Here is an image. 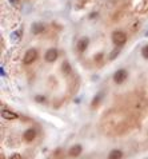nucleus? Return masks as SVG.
<instances>
[{
	"instance_id": "1",
	"label": "nucleus",
	"mask_w": 148,
	"mask_h": 159,
	"mask_svg": "<svg viewBox=\"0 0 148 159\" xmlns=\"http://www.w3.org/2000/svg\"><path fill=\"white\" fill-rule=\"evenodd\" d=\"M112 42L118 47L124 46L125 42H127V35H125L124 32H122V31H115V32L112 33Z\"/></svg>"
},
{
	"instance_id": "2",
	"label": "nucleus",
	"mask_w": 148,
	"mask_h": 159,
	"mask_svg": "<svg viewBox=\"0 0 148 159\" xmlns=\"http://www.w3.org/2000/svg\"><path fill=\"white\" fill-rule=\"evenodd\" d=\"M36 58H38V51H36L35 48H31L26 52V55H24V63L26 64L33 63V62L36 60Z\"/></svg>"
},
{
	"instance_id": "3",
	"label": "nucleus",
	"mask_w": 148,
	"mask_h": 159,
	"mask_svg": "<svg viewBox=\"0 0 148 159\" xmlns=\"http://www.w3.org/2000/svg\"><path fill=\"white\" fill-rule=\"evenodd\" d=\"M127 79V71L123 70V68H120V70H118L115 74H113V80H115V83H123L124 80Z\"/></svg>"
},
{
	"instance_id": "4",
	"label": "nucleus",
	"mask_w": 148,
	"mask_h": 159,
	"mask_svg": "<svg viewBox=\"0 0 148 159\" xmlns=\"http://www.w3.org/2000/svg\"><path fill=\"white\" fill-rule=\"evenodd\" d=\"M57 56H59V54H57V49L49 48L48 51L45 52V60H47L48 63H52V62H55L57 59Z\"/></svg>"
},
{
	"instance_id": "5",
	"label": "nucleus",
	"mask_w": 148,
	"mask_h": 159,
	"mask_svg": "<svg viewBox=\"0 0 148 159\" xmlns=\"http://www.w3.org/2000/svg\"><path fill=\"white\" fill-rule=\"evenodd\" d=\"M35 138H36V130H33V129L26 130V132H24V139H26L27 142H32Z\"/></svg>"
},
{
	"instance_id": "6",
	"label": "nucleus",
	"mask_w": 148,
	"mask_h": 159,
	"mask_svg": "<svg viewBox=\"0 0 148 159\" xmlns=\"http://www.w3.org/2000/svg\"><path fill=\"white\" fill-rule=\"evenodd\" d=\"M88 43H89V40H88V37H82V39L78 42V49L80 52H83V51H85V48L88 47Z\"/></svg>"
},
{
	"instance_id": "7",
	"label": "nucleus",
	"mask_w": 148,
	"mask_h": 159,
	"mask_svg": "<svg viewBox=\"0 0 148 159\" xmlns=\"http://www.w3.org/2000/svg\"><path fill=\"white\" fill-rule=\"evenodd\" d=\"M82 151H83V147L80 145H75V146H72V147L69 148V155L71 157H78V155L82 154Z\"/></svg>"
},
{
	"instance_id": "8",
	"label": "nucleus",
	"mask_w": 148,
	"mask_h": 159,
	"mask_svg": "<svg viewBox=\"0 0 148 159\" xmlns=\"http://www.w3.org/2000/svg\"><path fill=\"white\" fill-rule=\"evenodd\" d=\"M2 116L4 118V119H7V120H14V119H16L17 118V114H15V112H12L10 110H4L2 112Z\"/></svg>"
},
{
	"instance_id": "9",
	"label": "nucleus",
	"mask_w": 148,
	"mask_h": 159,
	"mask_svg": "<svg viewBox=\"0 0 148 159\" xmlns=\"http://www.w3.org/2000/svg\"><path fill=\"white\" fill-rule=\"evenodd\" d=\"M44 31V26L42 23H33L32 24V33L33 35H39Z\"/></svg>"
},
{
	"instance_id": "10",
	"label": "nucleus",
	"mask_w": 148,
	"mask_h": 159,
	"mask_svg": "<svg viewBox=\"0 0 148 159\" xmlns=\"http://www.w3.org/2000/svg\"><path fill=\"white\" fill-rule=\"evenodd\" d=\"M123 158V152L120 150H112L108 155V159H122Z\"/></svg>"
},
{
	"instance_id": "11",
	"label": "nucleus",
	"mask_w": 148,
	"mask_h": 159,
	"mask_svg": "<svg viewBox=\"0 0 148 159\" xmlns=\"http://www.w3.org/2000/svg\"><path fill=\"white\" fill-rule=\"evenodd\" d=\"M63 71H64V74H68L71 71V65H69L68 62H64L63 63Z\"/></svg>"
},
{
	"instance_id": "12",
	"label": "nucleus",
	"mask_w": 148,
	"mask_h": 159,
	"mask_svg": "<svg viewBox=\"0 0 148 159\" xmlns=\"http://www.w3.org/2000/svg\"><path fill=\"white\" fill-rule=\"evenodd\" d=\"M141 55H143L146 59H148V46L143 47V49H141Z\"/></svg>"
},
{
	"instance_id": "13",
	"label": "nucleus",
	"mask_w": 148,
	"mask_h": 159,
	"mask_svg": "<svg viewBox=\"0 0 148 159\" xmlns=\"http://www.w3.org/2000/svg\"><path fill=\"white\" fill-rule=\"evenodd\" d=\"M100 98H101V95H97L96 98H95V100L92 102V106H94V107H95V106H97V103H99V100H100Z\"/></svg>"
},
{
	"instance_id": "14",
	"label": "nucleus",
	"mask_w": 148,
	"mask_h": 159,
	"mask_svg": "<svg viewBox=\"0 0 148 159\" xmlns=\"http://www.w3.org/2000/svg\"><path fill=\"white\" fill-rule=\"evenodd\" d=\"M118 54H119V51H118V49H116V51H113V52H111L109 59H111V60H112V59H115V58H116V55H118Z\"/></svg>"
},
{
	"instance_id": "15",
	"label": "nucleus",
	"mask_w": 148,
	"mask_h": 159,
	"mask_svg": "<svg viewBox=\"0 0 148 159\" xmlns=\"http://www.w3.org/2000/svg\"><path fill=\"white\" fill-rule=\"evenodd\" d=\"M12 40H19V32H14V33H12Z\"/></svg>"
},
{
	"instance_id": "16",
	"label": "nucleus",
	"mask_w": 148,
	"mask_h": 159,
	"mask_svg": "<svg viewBox=\"0 0 148 159\" xmlns=\"http://www.w3.org/2000/svg\"><path fill=\"white\" fill-rule=\"evenodd\" d=\"M10 159H21V155L20 154H14L10 157Z\"/></svg>"
},
{
	"instance_id": "17",
	"label": "nucleus",
	"mask_w": 148,
	"mask_h": 159,
	"mask_svg": "<svg viewBox=\"0 0 148 159\" xmlns=\"http://www.w3.org/2000/svg\"><path fill=\"white\" fill-rule=\"evenodd\" d=\"M36 102H43V100H44V96H36Z\"/></svg>"
},
{
	"instance_id": "18",
	"label": "nucleus",
	"mask_w": 148,
	"mask_h": 159,
	"mask_svg": "<svg viewBox=\"0 0 148 159\" xmlns=\"http://www.w3.org/2000/svg\"><path fill=\"white\" fill-rule=\"evenodd\" d=\"M8 2L12 3V4H15V3H16V2H19V0H8Z\"/></svg>"
}]
</instances>
